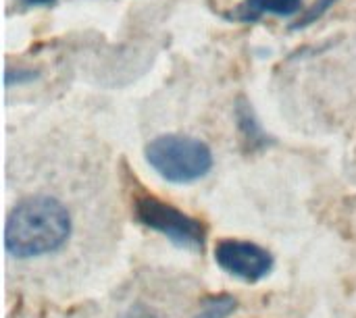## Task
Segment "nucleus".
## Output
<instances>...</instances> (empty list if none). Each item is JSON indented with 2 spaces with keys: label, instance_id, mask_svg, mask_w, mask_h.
Returning <instances> with one entry per match:
<instances>
[{
  "label": "nucleus",
  "instance_id": "1",
  "mask_svg": "<svg viewBox=\"0 0 356 318\" xmlns=\"http://www.w3.org/2000/svg\"><path fill=\"white\" fill-rule=\"evenodd\" d=\"M71 235V215L52 196L21 200L6 219L4 246L15 258H35L60 250Z\"/></svg>",
  "mask_w": 356,
  "mask_h": 318
},
{
  "label": "nucleus",
  "instance_id": "2",
  "mask_svg": "<svg viewBox=\"0 0 356 318\" xmlns=\"http://www.w3.org/2000/svg\"><path fill=\"white\" fill-rule=\"evenodd\" d=\"M144 156L148 165L171 183H192L204 177L213 167L211 148L192 135L165 133L154 137Z\"/></svg>",
  "mask_w": 356,
  "mask_h": 318
},
{
  "label": "nucleus",
  "instance_id": "3",
  "mask_svg": "<svg viewBox=\"0 0 356 318\" xmlns=\"http://www.w3.org/2000/svg\"><path fill=\"white\" fill-rule=\"evenodd\" d=\"M134 215L144 227L165 235L167 240H171L181 248H190V250L204 248L207 242L204 223L186 215L184 210L175 208L169 202L142 194L134 200Z\"/></svg>",
  "mask_w": 356,
  "mask_h": 318
},
{
  "label": "nucleus",
  "instance_id": "4",
  "mask_svg": "<svg viewBox=\"0 0 356 318\" xmlns=\"http://www.w3.org/2000/svg\"><path fill=\"white\" fill-rule=\"evenodd\" d=\"M215 260L225 273L250 283L261 281L273 269V256L265 248L242 240H221L215 246Z\"/></svg>",
  "mask_w": 356,
  "mask_h": 318
},
{
  "label": "nucleus",
  "instance_id": "5",
  "mask_svg": "<svg viewBox=\"0 0 356 318\" xmlns=\"http://www.w3.org/2000/svg\"><path fill=\"white\" fill-rule=\"evenodd\" d=\"M302 10V0H244L234 15L240 21H257L263 15L292 17Z\"/></svg>",
  "mask_w": 356,
  "mask_h": 318
},
{
  "label": "nucleus",
  "instance_id": "6",
  "mask_svg": "<svg viewBox=\"0 0 356 318\" xmlns=\"http://www.w3.org/2000/svg\"><path fill=\"white\" fill-rule=\"evenodd\" d=\"M236 121H238V129H240L244 142L250 148H257V146H265L267 144V135H265L261 123L257 121L254 110L250 108V104L244 98H240V102L236 106Z\"/></svg>",
  "mask_w": 356,
  "mask_h": 318
},
{
  "label": "nucleus",
  "instance_id": "7",
  "mask_svg": "<svg viewBox=\"0 0 356 318\" xmlns=\"http://www.w3.org/2000/svg\"><path fill=\"white\" fill-rule=\"evenodd\" d=\"M236 310V300L229 296H217V298H209L202 304V310L198 318H227Z\"/></svg>",
  "mask_w": 356,
  "mask_h": 318
},
{
  "label": "nucleus",
  "instance_id": "8",
  "mask_svg": "<svg viewBox=\"0 0 356 318\" xmlns=\"http://www.w3.org/2000/svg\"><path fill=\"white\" fill-rule=\"evenodd\" d=\"M336 2H338V0H315V2H313V6H311V8L300 17V21L294 25V29H298V27H307V25L315 23V21H317L319 17H323V15H325V12H327Z\"/></svg>",
  "mask_w": 356,
  "mask_h": 318
},
{
  "label": "nucleus",
  "instance_id": "9",
  "mask_svg": "<svg viewBox=\"0 0 356 318\" xmlns=\"http://www.w3.org/2000/svg\"><path fill=\"white\" fill-rule=\"evenodd\" d=\"M38 73L35 71H25V69H6V85H15V83H25L35 79Z\"/></svg>",
  "mask_w": 356,
  "mask_h": 318
},
{
  "label": "nucleus",
  "instance_id": "10",
  "mask_svg": "<svg viewBox=\"0 0 356 318\" xmlns=\"http://www.w3.org/2000/svg\"><path fill=\"white\" fill-rule=\"evenodd\" d=\"M21 6L25 8H31V6H54L56 0H19Z\"/></svg>",
  "mask_w": 356,
  "mask_h": 318
}]
</instances>
